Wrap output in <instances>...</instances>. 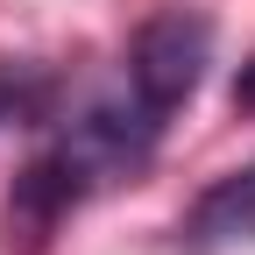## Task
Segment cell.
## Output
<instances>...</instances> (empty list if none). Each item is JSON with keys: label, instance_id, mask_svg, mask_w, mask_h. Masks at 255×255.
<instances>
[{"label": "cell", "instance_id": "cell-5", "mask_svg": "<svg viewBox=\"0 0 255 255\" xmlns=\"http://www.w3.org/2000/svg\"><path fill=\"white\" fill-rule=\"evenodd\" d=\"M234 107H255V57L241 64V78H234Z\"/></svg>", "mask_w": 255, "mask_h": 255}, {"label": "cell", "instance_id": "cell-1", "mask_svg": "<svg viewBox=\"0 0 255 255\" xmlns=\"http://www.w3.org/2000/svg\"><path fill=\"white\" fill-rule=\"evenodd\" d=\"M206 64H213V21L199 7H163V14H149L135 28V43H128V92H135L156 121H170L191 92H199Z\"/></svg>", "mask_w": 255, "mask_h": 255}, {"label": "cell", "instance_id": "cell-4", "mask_svg": "<svg viewBox=\"0 0 255 255\" xmlns=\"http://www.w3.org/2000/svg\"><path fill=\"white\" fill-rule=\"evenodd\" d=\"M57 107V78L28 57H0V128H36Z\"/></svg>", "mask_w": 255, "mask_h": 255}, {"label": "cell", "instance_id": "cell-3", "mask_svg": "<svg viewBox=\"0 0 255 255\" xmlns=\"http://www.w3.org/2000/svg\"><path fill=\"white\" fill-rule=\"evenodd\" d=\"M177 241H184V255H220L234 241H255V163L234 170V177H220V184H206L191 199Z\"/></svg>", "mask_w": 255, "mask_h": 255}, {"label": "cell", "instance_id": "cell-2", "mask_svg": "<svg viewBox=\"0 0 255 255\" xmlns=\"http://www.w3.org/2000/svg\"><path fill=\"white\" fill-rule=\"evenodd\" d=\"M85 191H92V170L78 163V156L64 149V142L43 149L36 163L14 177V191H7V248H14V241H21V248L50 241V234H57V220L71 213Z\"/></svg>", "mask_w": 255, "mask_h": 255}]
</instances>
